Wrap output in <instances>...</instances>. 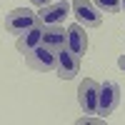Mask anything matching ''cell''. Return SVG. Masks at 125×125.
<instances>
[{
    "mask_svg": "<svg viewBox=\"0 0 125 125\" xmlns=\"http://www.w3.org/2000/svg\"><path fill=\"white\" fill-rule=\"evenodd\" d=\"M65 48L68 50H73L78 58H83L88 53V35H85V30H83V25L80 23H75V25H70L68 30H65Z\"/></svg>",
    "mask_w": 125,
    "mask_h": 125,
    "instance_id": "cell-8",
    "label": "cell"
},
{
    "mask_svg": "<svg viewBox=\"0 0 125 125\" xmlns=\"http://www.w3.org/2000/svg\"><path fill=\"white\" fill-rule=\"evenodd\" d=\"M25 62L33 70L38 73H50V70H55V62H58V53L53 48H48L40 43L38 48H33L30 53H25Z\"/></svg>",
    "mask_w": 125,
    "mask_h": 125,
    "instance_id": "cell-2",
    "label": "cell"
},
{
    "mask_svg": "<svg viewBox=\"0 0 125 125\" xmlns=\"http://www.w3.org/2000/svg\"><path fill=\"white\" fill-rule=\"evenodd\" d=\"M40 43H43V25H33V28H28L25 33H20L18 40H15V48H18V53H30L33 48H38Z\"/></svg>",
    "mask_w": 125,
    "mask_h": 125,
    "instance_id": "cell-9",
    "label": "cell"
},
{
    "mask_svg": "<svg viewBox=\"0 0 125 125\" xmlns=\"http://www.w3.org/2000/svg\"><path fill=\"white\" fill-rule=\"evenodd\" d=\"M118 105H120V85L115 80H103L100 83V98H98V115L108 118L115 113Z\"/></svg>",
    "mask_w": 125,
    "mask_h": 125,
    "instance_id": "cell-1",
    "label": "cell"
},
{
    "mask_svg": "<svg viewBox=\"0 0 125 125\" xmlns=\"http://www.w3.org/2000/svg\"><path fill=\"white\" fill-rule=\"evenodd\" d=\"M93 3L98 5V10L100 13H120L123 10V0H93Z\"/></svg>",
    "mask_w": 125,
    "mask_h": 125,
    "instance_id": "cell-11",
    "label": "cell"
},
{
    "mask_svg": "<svg viewBox=\"0 0 125 125\" xmlns=\"http://www.w3.org/2000/svg\"><path fill=\"white\" fill-rule=\"evenodd\" d=\"M33 25H38V13H33V10H28V8H15V10H10L5 15V30L13 33V35L25 33V30L33 28Z\"/></svg>",
    "mask_w": 125,
    "mask_h": 125,
    "instance_id": "cell-3",
    "label": "cell"
},
{
    "mask_svg": "<svg viewBox=\"0 0 125 125\" xmlns=\"http://www.w3.org/2000/svg\"><path fill=\"white\" fill-rule=\"evenodd\" d=\"M85 123H105V118H80L78 125H85Z\"/></svg>",
    "mask_w": 125,
    "mask_h": 125,
    "instance_id": "cell-12",
    "label": "cell"
},
{
    "mask_svg": "<svg viewBox=\"0 0 125 125\" xmlns=\"http://www.w3.org/2000/svg\"><path fill=\"white\" fill-rule=\"evenodd\" d=\"M118 65H120V70H125V55H120V58H118Z\"/></svg>",
    "mask_w": 125,
    "mask_h": 125,
    "instance_id": "cell-14",
    "label": "cell"
},
{
    "mask_svg": "<svg viewBox=\"0 0 125 125\" xmlns=\"http://www.w3.org/2000/svg\"><path fill=\"white\" fill-rule=\"evenodd\" d=\"M70 8H73V15H75V20L80 25H85V28H100L103 13L98 10V5L93 3V0H73Z\"/></svg>",
    "mask_w": 125,
    "mask_h": 125,
    "instance_id": "cell-4",
    "label": "cell"
},
{
    "mask_svg": "<svg viewBox=\"0 0 125 125\" xmlns=\"http://www.w3.org/2000/svg\"><path fill=\"white\" fill-rule=\"evenodd\" d=\"M123 13H125V0H123Z\"/></svg>",
    "mask_w": 125,
    "mask_h": 125,
    "instance_id": "cell-15",
    "label": "cell"
},
{
    "mask_svg": "<svg viewBox=\"0 0 125 125\" xmlns=\"http://www.w3.org/2000/svg\"><path fill=\"white\" fill-rule=\"evenodd\" d=\"M30 3L38 5V8H43V5H48V3H50V0H30Z\"/></svg>",
    "mask_w": 125,
    "mask_h": 125,
    "instance_id": "cell-13",
    "label": "cell"
},
{
    "mask_svg": "<svg viewBox=\"0 0 125 125\" xmlns=\"http://www.w3.org/2000/svg\"><path fill=\"white\" fill-rule=\"evenodd\" d=\"M98 98H100V83L93 78H85L78 88V100L85 115H98Z\"/></svg>",
    "mask_w": 125,
    "mask_h": 125,
    "instance_id": "cell-5",
    "label": "cell"
},
{
    "mask_svg": "<svg viewBox=\"0 0 125 125\" xmlns=\"http://www.w3.org/2000/svg\"><path fill=\"white\" fill-rule=\"evenodd\" d=\"M55 73L60 80H73L80 73V58L73 53V50L62 48L58 50V62H55Z\"/></svg>",
    "mask_w": 125,
    "mask_h": 125,
    "instance_id": "cell-7",
    "label": "cell"
},
{
    "mask_svg": "<svg viewBox=\"0 0 125 125\" xmlns=\"http://www.w3.org/2000/svg\"><path fill=\"white\" fill-rule=\"evenodd\" d=\"M65 28H60V25H43V45L48 48H53L55 53L58 50L65 48Z\"/></svg>",
    "mask_w": 125,
    "mask_h": 125,
    "instance_id": "cell-10",
    "label": "cell"
},
{
    "mask_svg": "<svg viewBox=\"0 0 125 125\" xmlns=\"http://www.w3.org/2000/svg\"><path fill=\"white\" fill-rule=\"evenodd\" d=\"M73 13V8L68 0H60V3H48L38 10V23L40 25H60L65 15Z\"/></svg>",
    "mask_w": 125,
    "mask_h": 125,
    "instance_id": "cell-6",
    "label": "cell"
}]
</instances>
